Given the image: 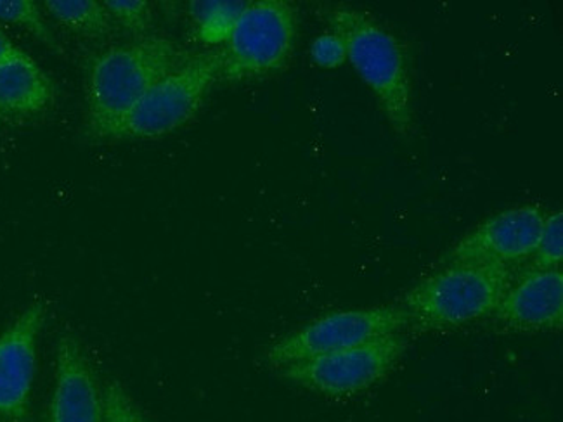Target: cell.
I'll list each match as a JSON object with an SVG mask.
<instances>
[{"mask_svg": "<svg viewBox=\"0 0 563 422\" xmlns=\"http://www.w3.org/2000/svg\"><path fill=\"white\" fill-rule=\"evenodd\" d=\"M298 38L297 9L286 0L246 2L228 41L217 49L225 81L258 80L290 65Z\"/></svg>", "mask_w": 563, "mask_h": 422, "instance_id": "obj_5", "label": "cell"}, {"mask_svg": "<svg viewBox=\"0 0 563 422\" xmlns=\"http://www.w3.org/2000/svg\"><path fill=\"white\" fill-rule=\"evenodd\" d=\"M102 391H104V422H150L120 382L110 381L102 386Z\"/></svg>", "mask_w": 563, "mask_h": 422, "instance_id": "obj_18", "label": "cell"}, {"mask_svg": "<svg viewBox=\"0 0 563 422\" xmlns=\"http://www.w3.org/2000/svg\"><path fill=\"white\" fill-rule=\"evenodd\" d=\"M47 13L68 32L89 41L110 37L113 21L98 0H47Z\"/></svg>", "mask_w": 563, "mask_h": 422, "instance_id": "obj_13", "label": "cell"}, {"mask_svg": "<svg viewBox=\"0 0 563 422\" xmlns=\"http://www.w3.org/2000/svg\"><path fill=\"white\" fill-rule=\"evenodd\" d=\"M406 325H409L408 315L400 307L336 310L283 336L267 349L266 360L279 370L298 362L363 345L376 337L399 334Z\"/></svg>", "mask_w": 563, "mask_h": 422, "instance_id": "obj_6", "label": "cell"}, {"mask_svg": "<svg viewBox=\"0 0 563 422\" xmlns=\"http://www.w3.org/2000/svg\"><path fill=\"white\" fill-rule=\"evenodd\" d=\"M514 268L450 264L415 286L400 309L423 331L457 330L494 315L514 282Z\"/></svg>", "mask_w": 563, "mask_h": 422, "instance_id": "obj_3", "label": "cell"}, {"mask_svg": "<svg viewBox=\"0 0 563 422\" xmlns=\"http://www.w3.org/2000/svg\"><path fill=\"white\" fill-rule=\"evenodd\" d=\"M0 21L20 26L42 44L49 45L51 49H59L49 25L42 16L41 8L33 0H0Z\"/></svg>", "mask_w": 563, "mask_h": 422, "instance_id": "obj_15", "label": "cell"}, {"mask_svg": "<svg viewBox=\"0 0 563 422\" xmlns=\"http://www.w3.org/2000/svg\"><path fill=\"white\" fill-rule=\"evenodd\" d=\"M494 316L499 324L515 333L562 330V268L523 274L519 280L511 282Z\"/></svg>", "mask_w": 563, "mask_h": 422, "instance_id": "obj_11", "label": "cell"}, {"mask_svg": "<svg viewBox=\"0 0 563 422\" xmlns=\"http://www.w3.org/2000/svg\"><path fill=\"white\" fill-rule=\"evenodd\" d=\"M56 99L53 78L32 56L18 47L0 63V122L37 119Z\"/></svg>", "mask_w": 563, "mask_h": 422, "instance_id": "obj_12", "label": "cell"}, {"mask_svg": "<svg viewBox=\"0 0 563 422\" xmlns=\"http://www.w3.org/2000/svg\"><path fill=\"white\" fill-rule=\"evenodd\" d=\"M47 319V304L33 301L0 334V421L29 418L33 381L37 373L38 337Z\"/></svg>", "mask_w": 563, "mask_h": 422, "instance_id": "obj_9", "label": "cell"}, {"mask_svg": "<svg viewBox=\"0 0 563 422\" xmlns=\"http://www.w3.org/2000/svg\"><path fill=\"white\" fill-rule=\"evenodd\" d=\"M110 14L113 25H119L123 32L134 35L137 41L147 37L152 30V5L144 0H107L102 2Z\"/></svg>", "mask_w": 563, "mask_h": 422, "instance_id": "obj_17", "label": "cell"}, {"mask_svg": "<svg viewBox=\"0 0 563 422\" xmlns=\"http://www.w3.org/2000/svg\"><path fill=\"white\" fill-rule=\"evenodd\" d=\"M189 56L170 38L144 37L92 57L86 75L87 135L102 141L156 81Z\"/></svg>", "mask_w": 563, "mask_h": 422, "instance_id": "obj_2", "label": "cell"}, {"mask_svg": "<svg viewBox=\"0 0 563 422\" xmlns=\"http://www.w3.org/2000/svg\"><path fill=\"white\" fill-rule=\"evenodd\" d=\"M406 352V340L399 334L376 337L363 345L321 355L279 369L286 381L303 390L328 398L354 397L393 374Z\"/></svg>", "mask_w": 563, "mask_h": 422, "instance_id": "obj_7", "label": "cell"}, {"mask_svg": "<svg viewBox=\"0 0 563 422\" xmlns=\"http://www.w3.org/2000/svg\"><path fill=\"white\" fill-rule=\"evenodd\" d=\"M548 211L541 204L508 208L484 220L454 244L444 264H493L514 268L531 260Z\"/></svg>", "mask_w": 563, "mask_h": 422, "instance_id": "obj_8", "label": "cell"}, {"mask_svg": "<svg viewBox=\"0 0 563 422\" xmlns=\"http://www.w3.org/2000/svg\"><path fill=\"white\" fill-rule=\"evenodd\" d=\"M245 4L241 2H198L192 4L195 33L207 45H222L233 30L234 21Z\"/></svg>", "mask_w": 563, "mask_h": 422, "instance_id": "obj_14", "label": "cell"}, {"mask_svg": "<svg viewBox=\"0 0 563 422\" xmlns=\"http://www.w3.org/2000/svg\"><path fill=\"white\" fill-rule=\"evenodd\" d=\"M310 56L321 68L333 69L347 63V49L342 38L333 32L319 35L310 45Z\"/></svg>", "mask_w": 563, "mask_h": 422, "instance_id": "obj_19", "label": "cell"}, {"mask_svg": "<svg viewBox=\"0 0 563 422\" xmlns=\"http://www.w3.org/2000/svg\"><path fill=\"white\" fill-rule=\"evenodd\" d=\"M330 32L342 38L347 62L375 96L400 138L415 132V86L408 49L396 33L363 9L336 5L324 13Z\"/></svg>", "mask_w": 563, "mask_h": 422, "instance_id": "obj_1", "label": "cell"}, {"mask_svg": "<svg viewBox=\"0 0 563 422\" xmlns=\"http://www.w3.org/2000/svg\"><path fill=\"white\" fill-rule=\"evenodd\" d=\"M16 49L18 47L13 44V41L5 35L4 30L0 29V63L4 62L5 57L11 56Z\"/></svg>", "mask_w": 563, "mask_h": 422, "instance_id": "obj_20", "label": "cell"}, {"mask_svg": "<svg viewBox=\"0 0 563 422\" xmlns=\"http://www.w3.org/2000/svg\"><path fill=\"white\" fill-rule=\"evenodd\" d=\"M563 260V215L562 211L547 213L541 236L532 253L531 270H556Z\"/></svg>", "mask_w": 563, "mask_h": 422, "instance_id": "obj_16", "label": "cell"}, {"mask_svg": "<svg viewBox=\"0 0 563 422\" xmlns=\"http://www.w3.org/2000/svg\"><path fill=\"white\" fill-rule=\"evenodd\" d=\"M219 80L217 51L192 54L156 81L102 141H156L180 131L200 113Z\"/></svg>", "mask_w": 563, "mask_h": 422, "instance_id": "obj_4", "label": "cell"}, {"mask_svg": "<svg viewBox=\"0 0 563 422\" xmlns=\"http://www.w3.org/2000/svg\"><path fill=\"white\" fill-rule=\"evenodd\" d=\"M49 422H104V391L74 334H62L57 342Z\"/></svg>", "mask_w": 563, "mask_h": 422, "instance_id": "obj_10", "label": "cell"}]
</instances>
